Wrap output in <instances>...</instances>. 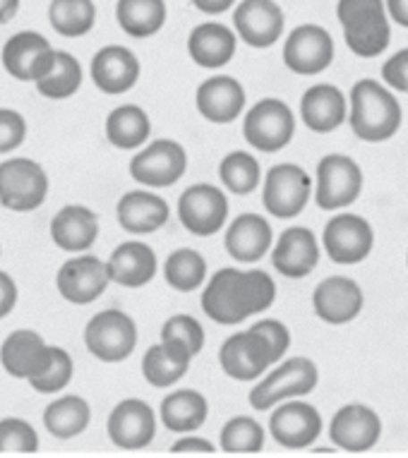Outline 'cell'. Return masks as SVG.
I'll use <instances>...</instances> for the list:
<instances>
[{
  "instance_id": "cell-1",
  "label": "cell",
  "mask_w": 408,
  "mask_h": 458,
  "mask_svg": "<svg viewBox=\"0 0 408 458\" xmlns=\"http://www.w3.org/2000/svg\"><path fill=\"white\" fill-rule=\"evenodd\" d=\"M276 301V284L262 269H224L214 271L202 291L204 315L221 327H238L250 317L269 310Z\"/></svg>"
},
{
  "instance_id": "cell-25",
  "label": "cell",
  "mask_w": 408,
  "mask_h": 458,
  "mask_svg": "<svg viewBox=\"0 0 408 458\" xmlns=\"http://www.w3.org/2000/svg\"><path fill=\"white\" fill-rule=\"evenodd\" d=\"M142 65L128 46H104L91 58V80L108 97L128 94L140 80Z\"/></svg>"
},
{
  "instance_id": "cell-20",
  "label": "cell",
  "mask_w": 408,
  "mask_h": 458,
  "mask_svg": "<svg viewBox=\"0 0 408 458\" xmlns=\"http://www.w3.org/2000/svg\"><path fill=\"white\" fill-rule=\"evenodd\" d=\"M286 17L274 0H241L234 10L235 37L252 48H269L284 37Z\"/></svg>"
},
{
  "instance_id": "cell-8",
  "label": "cell",
  "mask_w": 408,
  "mask_h": 458,
  "mask_svg": "<svg viewBox=\"0 0 408 458\" xmlns=\"http://www.w3.org/2000/svg\"><path fill=\"white\" fill-rule=\"evenodd\" d=\"M48 197L44 165L27 157L5 158L0 164V204L17 214L38 209Z\"/></svg>"
},
{
  "instance_id": "cell-54",
  "label": "cell",
  "mask_w": 408,
  "mask_h": 458,
  "mask_svg": "<svg viewBox=\"0 0 408 458\" xmlns=\"http://www.w3.org/2000/svg\"><path fill=\"white\" fill-rule=\"evenodd\" d=\"M406 264H408V255H406Z\"/></svg>"
},
{
  "instance_id": "cell-21",
  "label": "cell",
  "mask_w": 408,
  "mask_h": 458,
  "mask_svg": "<svg viewBox=\"0 0 408 458\" xmlns=\"http://www.w3.org/2000/svg\"><path fill=\"white\" fill-rule=\"evenodd\" d=\"M365 295L358 281L348 276H329L312 291V310L325 324L344 327L363 312Z\"/></svg>"
},
{
  "instance_id": "cell-18",
  "label": "cell",
  "mask_w": 408,
  "mask_h": 458,
  "mask_svg": "<svg viewBox=\"0 0 408 458\" xmlns=\"http://www.w3.org/2000/svg\"><path fill=\"white\" fill-rule=\"evenodd\" d=\"M106 432L118 449H147L157 437V411L142 398H125L108 415Z\"/></svg>"
},
{
  "instance_id": "cell-34",
  "label": "cell",
  "mask_w": 408,
  "mask_h": 458,
  "mask_svg": "<svg viewBox=\"0 0 408 458\" xmlns=\"http://www.w3.org/2000/svg\"><path fill=\"white\" fill-rule=\"evenodd\" d=\"M151 135V121L142 106L123 104L108 113L106 140L115 149L135 151L147 144Z\"/></svg>"
},
{
  "instance_id": "cell-26",
  "label": "cell",
  "mask_w": 408,
  "mask_h": 458,
  "mask_svg": "<svg viewBox=\"0 0 408 458\" xmlns=\"http://www.w3.org/2000/svg\"><path fill=\"white\" fill-rule=\"evenodd\" d=\"M224 245H226V252L234 257L235 262H259L262 257H267V252L274 245L272 224L262 214H255V211L238 214L228 224L226 235H224Z\"/></svg>"
},
{
  "instance_id": "cell-29",
  "label": "cell",
  "mask_w": 408,
  "mask_h": 458,
  "mask_svg": "<svg viewBox=\"0 0 408 458\" xmlns=\"http://www.w3.org/2000/svg\"><path fill=\"white\" fill-rule=\"evenodd\" d=\"M106 269L111 284H118L123 288H142L151 284L159 269L157 252L140 241L121 242L106 259Z\"/></svg>"
},
{
  "instance_id": "cell-51",
  "label": "cell",
  "mask_w": 408,
  "mask_h": 458,
  "mask_svg": "<svg viewBox=\"0 0 408 458\" xmlns=\"http://www.w3.org/2000/svg\"><path fill=\"white\" fill-rule=\"evenodd\" d=\"M190 3L204 15H224L234 8L235 0H190Z\"/></svg>"
},
{
  "instance_id": "cell-38",
  "label": "cell",
  "mask_w": 408,
  "mask_h": 458,
  "mask_svg": "<svg viewBox=\"0 0 408 458\" xmlns=\"http://www.w3.org/2000/svg\"><path fill=\"white\" fill-rule=\"evenodd\" d=\"M164 278L178 293H192L207 281V259L192 248L175 250L166 257Z\"/></svg>"
},
{
  "instance_id": "cell-12",
  "label": "cell",
  "mask_w": 408,
  "mask_h": 458,
  "mask_svg": "<svg viewBox=\"0 0 408 458\" xmlns=\"http://www.w3.org/2000/svg\"><path fill=\"white\" fill-rule=\"evenodd\" d=\"M322 248L334 264L353 267L370 257L375 248V231L368 218L351 214V211H339L336 216L327 221Z\"/></svg>"
},
{
  "instance_id": "cell-7",
  "label": "cell",
  "mask_w": 408,
  "mask_h": 458,
  "mask_svg": "<svg viewBox=\"0 0 408 458\" xmlns=\"http://www.w3.org/2000/svg\"><path fill=\"white\" fill-rule=\"evenodd\" d=\"M242 135L252 149L262 154H276L286 149L295 135V115L291 106L281 98H262L245 113Z\"/></svg>"
},
{
  "instance_id": "cell-30",
  "label": "cell",
  "mask_w": 408,
  "mask_h": 458,
  "mask_svg": "<svg viewBox=\"0 0 408 458\" xmlns=\"http://www.w3.org/2000/svg\"><path fill=\"white\" fill-rule=\"evenodd\" d=\"M348 115V104L344 91L334 84H312L301 98V121L305 128L318 132V135H329L334 130L344 125Z\"/></svg>"
},
{
  "instance_id": "cell-40",
  "label": "cell",
  "mask_w": 408,
  "mask_h": 458,
  "mask_svg": "<svg viewBox=\"0 0 408 458\" xmlns=\"http://www.w3.org/2000/svg\"><path fill=\"white\" fill-rule=\"evenodd\" d=\"M219 178L224 188L234 195H250L259 188L262 182V168L255 154L250 151H231L221 158Z\"/></svg>"
},
{
  "instance_id": "cell-2",
  "label": "cell",
  "mask_w": 408,
  "mask_h": 458,
  "mask_svg": "<svg viewBox=\"0 0 408 458\" xmlns=\"http://www.w3.org/2000/svg\"><path fill=\"white\" fill-rule=\"evenodd\" d=\"M348 101V123L358 140L379 144L392 140L401 130L404 111L394 91L378 80H358L351 89Z\"/></svg>"
},
{
  "instance_id": "cell-42",
  "label": "cell",
  "mask_w": 408,
  "mask_h": 458,
  "mask_svg": "<svg viewBox=\"0 0 408 458\" xmlns=\"http://www.w3.org/2000/svg\"><path fill=\"white\" fill-rule=\"evenodd\" d=\"M72 375H75V360L72 355L61 346H54L51 351V362L46 365V369L38 377H34L30 382V386L38 394H58L72 382Z\"/></svg>"
},
{
  "instance_id": "cell-50",
  "label": "cell",
  "mask_w": 408,
  "mask_h": 458,
  "mask_svg": "<svg viewBox=\"0 0 408 458\" xmlns=\"http://www.w3.org/2000/svg\"><path fill=\"white\" fill-rule=\"evenodd\" d=\"M389 22H396L399 27L408 30V0H385Z\"/></svg>"
},
{
  "instance_id": "cell-17",
  "label": "cell",
  "mask_w": 408,
  "mask_h": 458,
  "mask_svg": "<svg viewBox=\"0 0 408 458\" xmlns=\"http://www.w3.org/2000/svg\"><path fill=\"white\" fill-rule=\"evenodd\" d=\"M269 435L284 449H308L322 435V415L312 403L288 398L274 406Z\"/></svg>"
},
{
  "instance_id": "cell-32",
  "label": "cell",
  "mask_w": 408,
  "mask_h": 458,
  "mask_svg": "<svg viewBox=\"0 0 408 458\" xmlns=\"http://www.w3.org/2000/svg\"><path fill=\"white\" fill-rule=\"evenodd\" d=\"M192 358L195 355L190 353L188 348L171 344V341H159L144 353L142 375L151 386L166 389V386H174L188 375Z\"/></svg>"
},
{
  "instance_id": "cell-46",
  "label": "cell",
  "mask_w": 408,
  "mask_h": 458,
  "mask_svg": "<svg viewBox=\"0 0 408 458\" xmlns=\"http://www.w3.org/2000/svg\"><path fill=\"white\" fill-rule=\"evenodd\" d=\"M252 329L265 336V341L269 344V348H272L276 362L284 360V355H286L288 348H291V331H288L286 324L281 322V319H272V317H269V319H259V322L252 324Z\"/></svg>"
},
{
  "instance_id": "cell-4",
  "label": "cell",
  "mask_w": 408,
  "mask_h": 458,
  "mask_svg": "<svg viewBox=\"0 0 408 458\" xmlns=\"http://www.w3.org/2000/svg\"><path fill=\"white\" fill-rule=\"evenodd\" d=\"M319 384V369L310 358H288L279 360L272 372H265L258 384L250 389V406L255 411H272L276 403L288 401V398H302L315 391Z\"/></svg>"
},
{
  "instance_id": "cell-6",
  "label": "cell",
  "mask_w": 408,
  "mask_h": 458,
  "mask_svg": "<svg viewBox=\"0 0 408 458\" xmlns=\"http://www.w3.org/2000/svg\"><path fill=\"white\" fill-rule=\"evenodd\" d=\"M315 202L322 211L348 209L363 192V168L346 154H327L315 171Z\"/></svg>"
},
{
  "instance_id": "cell-19",
  "label": "cell",
  "mask_w": 408,
  "mask_h": 458,
  "mask_svg": "<svg viewBox=\"0 0 408 458\" xmlns=\"http://www.w3.org/2000/svg\"><path fill=\"white\" fill-rule=\"evenodd\" d=\"M382 437V420L375 408L365 403H346L334 413L329 422V439L336 449L348 454L370 451Z\"/></svg>"
},
{
  "instance_id": "cell-43",
  "label": "cell",
  "mask_w": 408,
  "mask_h": 458,
  "mask_svg": "<svg viewBox=\"0 0 408 458\" xmlns=\"http://www.w3.org/2000/svg\"><path fill=\"white\" fill-rule=\"evenodd\" d=\"M38 432L30 420L8 415L0 420V454H37Z\"/></svg>"
},
{
  "instance_id": "cell-37",
  "label": "cell",
  "mask_w": 408,
  "mask_h": 458,
  "mask_svg": "<svg viewBox=\"0 0 408 458\" xmlns=\"http://www.w3.org/2000/svg\"><path fill=\"white\" fill-rule=\"evenodd\" d=\"M48 20L55 34L65 38H80L94 30L97 5L94 0H51Z\"/></svg>"
},
{
  "instance_id": "cell-39",
  "label": "cell",
  "mask_w": 408,
  "mask_h": 458,
  "mask_svg": "<svg viewBox=\"0 0 408 458\" xmlns=\"http://www.w3.org/2000/svg\"><path fill=\"white\" fill-rule=\"evenodd\" d=\"M34 84H37L38 94L51 98V101L75 97L77 89L82 87V65L72 53L55 51L54 68L48 70V75H44Z\"/></svg>"
},
{
  "instance_id": "cell-3",
  "label": "cell",
  "mask_w": 408,
  "mask_h": 458,
  "mask_svg": "<svg viewBox=\"0 0 408 458\" xmlns=\"http://www.w3.org/2000/svg\"><path fill=\"white\" fill-rule=\"evenodd\" d=\"M336 17L344 27L348 51L358 58H378L389 48L392 22L385 0H339Z\"/></svg>"
},
{
  "instance_id": "cell-10",
  "label": "cell",
  "mask_w": 408,
  "mask_h": 458,
  "mask_svg": "<svg viewBox=\"0 0 408 458\" xmlns=\"http://www.w3.org/2000/svg\"><path fill=\"white\" fill-rule=\"evenodd\" d=\"M312 195L310 174L298 164L272 165L262 182V204L276 218H293L305 211Z\"/></svg>"
},
{
  "instance_id": "cell-36",
  "label": "cell",
  "mask_w": 408,
  "mask_h": 458,
  "mask_svg": "<svg viewBox=\"0 0 408 458\" xmlns=\"http://www.w3.org/2000/svg\"><path fill=\"white\" fill-rule=\"evenodd\" d=\"M115 20L132 38H149L166 24V0H118Z\"/></svg>"
},
{
  "instance_id": "cell-31",
  "label": "cell",
  "mask_w": 408,
  "mask_h": 458,
  "mask_svg": "<svg viewBox=\"0 0 408 458\" xmlns=\"http://www.w3.org/2000/svg\"><path fill=\"white\" fill-rule=\"evenodd\" d=\"M238 48V37L221 22H202L190 31L188 53L192 63L204 70H219L231 63Z\"/></svg>"
},
{
  "instance_id": "cell-27",
  "label": "cell",
  "mask_w": 408,
  "mask_h": 458,
  "mask_svg": "<svg viewBox=\"0 0 408 458\" xmlns=\"http://www.w3.org/2000/svg\"><path fill=\"white\" fill-rule=\"evenodd\" d=\"M115 218L125 233L132 235H149L157 233L159 228L168 224L171 218V207L157 192L147 190H132L118 199L115 207Z\"/></svg>"
},
{
  "instance_id": "cell-13",
  "label": "cell",
  "mask_w": 408,
  "mask_h": 458,
  "mask_svg": "<svg viewBox=\"0 0 408 458\" xmlns=\"http://www.w3.org/2000/svg\"><path fill=\"white\" fill-rule=\"evenodd\" d=\"M178 218L183 228L197 238L219 233L228 221L226 192L212 182H195L178 197Z\"/></svg>"
},
{
  "instance_id": "cell-22",
  "label": "cell",
  "mask_w": 408,
  "mask_h": 458,
  "mask_svg": "<svg viewBox=\"0 0 408 458\" xmlns=\"http://www.w3.org/2000/svg\"><path fill=\"white\" fill-rule=\"evenodd\" d=\"M51 351L54 346H48L38 331L17 329L0 346V365L10 377L31 382L51 362Z\"/></svg>"
},
{
  "instance_id": "cell-28",
  "label": "cell",
  "mask_w": 408,
  "mask_h": 458,
  "mask_svg": "<svg viewBox=\"0 0 408 458\" xmlns=\"http://www.w3.org/2000/svg\"><path fill=\"white\" fill-rule=\"evenodd\" d=\"M51 241L58 250L80 255L94 248L98 238V216L84 204H65L51 218Z\"/></svg>"
},
{
  "instance_id": "cell-52",
  "label": "cell",
  "mask_w": 408,
  "mask_h": 458,
  "mask_svg": "<svg viewBox=\"0 0 408 458\" xmlns=\"http://www.w3.org/2000/svg\"><path fill=\"white\" fill-rule=\"evenodd\" d=\"M17 10H20V0H0V24L15 20Z\"/></svg>"
},
{
  "instance_id": "cell-24",
  "label": "cell",
  "mask_w": 408,
  "mask_h": 458,
  "mask_svg": "<svg viewBox=\"0 0 408 458\" xmlns=\"http://www.w3.org/2000/svg\"><path fill=\"white\" fill-rule=\"evenodd\" d=\"M245 87L231 75L209 77L195 91L197 113L214 125L234 123L245 111Z\"/></svg>"
},
{
  "instance_id": "cell-49",
  "label": "cell",
  "mask_w": 408,
  "mask_h": 458,
  "mask_svg": "<svg viewBox=\"0 0 408 458\" xmlns=\"http://www.w3.org/2000/svg\"><path fill=\"white\" fill-rule=\"evenodd\" d=\"M17 301H20V291H17L15 278L10 276L8 271L0 269V319H5L15 310Z\"/></svg>"
},
{
  "instance_id": "cell-14",
  "label": "cell",
  "mask_w": 408,
  "mask_h": 458,
  "mask_svg": "<svg viewBox=\"0 0 408 458\" xmlns=\"http://www.w3.org/2000/svg\"><path fill=\"white\" fill-rule=\"evenodd\" d=\"M108 284V269L104 259L89 252H80V255L70 257L68 262L55 274V288L61 293L63 301L72 302V305H91L97 302L101 295L106 293Z\"/></svg>"
},
{
  "instance_id": "cell-9",
  "label": "cell",
  "mask_w": 408,
  "mask_h": 458,
  "mask_svg": "<svg viewBox=\"0 0 408 458\" xmlns=\"http://www.w3.org/2000/svg\"><path fill=\"white\" fill-rule=\"evenodd\" d=\"M128 171L130 178L144 188H171L188 171V151L181 142L159 137L130 158Z\"/></svg>"
},
{
  "instance_id": "cell-16",
  "label": "cell",
  "mask_w": 408,
  "mask_h": 458,
  "mask_svg": "<svg viewBox=\"0 0 408 458\" xmlns=\"http://www.w3.org/2000/svg\"><path fill=\"white\" fill-rule=\"evenodd\" d=\"M334 63V38L319 24H301L284 44V65L293 75H322Z\"/></svg>"
},
{
  "instance_id": "cell-47",
  "label": "cell",
  "mask_w": 408,
  "mask_h": 458,
  "mask_svg": "<svg viewBox=\"0 0 408 458\" xmlns=\"http://www.w3.org/2000/svg\"><path fill=\"white\" fill-rule=\"evenodd\" d=\"M382 80L389 89L408 94V48H401L382 65Z\"/></svg>"
},
{
  "instance_id": "cell-44",
  "label": "cell",
  "mask_w": 408,
  "mask_h": 458,
  "mask_svg": "<svg viewBox=\"0 0 408 458\" xmlns=\"http://www.w3.org/2000/svg\"><path fill=\"white\" fill-rule=\"evenodd\" d=\"M161 341H171L188 348L192 355H200L204 348V329L192 315H174L161 324Z\"/></svg>"
},
{
  "instance_id": "cell-15",
  "label": "cell",
  "mask_w": 408,
  "mask_h": 458,
  "mask_svg": "<svg viewBox=\"0 0 408 458\" xmlns=\"http://www.w3.org/2000/svg\"><path fill=\"white\" fill-rule=\"evenodd\" d=\"M3 68L17 82H38L55 63V48L38 31H17L0 53Z\"/></svg>"
},
{
  "instance_id": "cell-35",
  "label": "cell",
  "mask_w": 408,
  "mask_h": 458,
  "mask_svg": "<svg viewBox=\"0 0 408 458\" xmlns=\"http://www.w3.org/2000/svg\"><path fill=\"white\" fill-rule=\"evenodd\" d=\"M91 408L82 396L68 394L51 401L44 411V428L46 432L61 442L75 439L89 428Z\"/></svg>"
},
{
  "instance_id": "cell-23",
  "label": "cell",
  "mask_w": 408,
  "mask_h": 458,
  "mask_svg": "<svg viewBox=\"0 0 408 458\" xmlns=\"http://www.w3.org/2000/svg\"><path fill=\"white\" fill-rule=\"evenodd\" d=\"M319 241L305 225H291L272 245V267L286 278H305L318 269Z\"/></svg>"
},
{
  "instance_id": "cell-53",
  "label": "cell",
  "mask_w": 408,
  "mask_h": 458,
  "mask_svg": "<svg viewBox=\"0 0 408 458\" xmlns=\"http://www.w3.org/2000/svg\"><path fill=\"white\" fill-rule=\"evenodd\" d=\"M0 257H3V245H0Z\"/></svg>"
},
{
  "instance_id": "cell-11",
  "label": "cell",
  "mask_w": 408,
  "mask_h": 458,
  "mask_svg": "<svg viewBox=\"0 0 408 458\" xmlns=\"http://www.w3.org/2000/svg\"><path fill=\"white\" fill-rule=\"evenodd\" d=\"M219 365L224 375L235 382H258L267 369L276 365V358L265 336L248 327V329L231 334L221 344Z\"/></svg>"
},
{
  "instance_id": "cell-33",
  "label": "cell",
  "mask_w": 408,
  "mask_h": 458,
  "mask_svg": "<svg viewBox=\"0 0 408 458\" xmlns=\"http://www.w3.org/2000/svg\"><path fill=\"white\" fill-rule=\"evenodd\" d=\"M207 418H209V401L195 389H175L161 401L159 420L168 432L188 435L202 428Z\"/></svg>"
},
{
  "instance_id": "cell-41",
  "label": "cell",
  "mask_w": 408,
  "mask_h": 458,
  "mask_svg": "<svg viewBox=\"0 0 408 458\" xmlns=\"http://www.w3.org/2000/svg\"><path fill=\"white\" fill-rule=\"evenodd\" d=\"M267 432L255 418L235 415L221 428L219 444L226 454H259L265 449Z\"/></svg>"
},
{
  "instance_id": "cell-5",
  "label": "cell",
  "mask_w": 408,
  "mask_h": 458,
  "mask_svg": "<svg viewBox=\"0 0 408 458\" xmlns=\"http://www.w3.org/2000/svg\"><path fill=\"white\" fill-rule=\"evenodd\" d=\"M140 331L135 319L118 308L101 310L84 327V346L97 360L123 362L135 353Z\"/></svg>"
},
{
  "instance_id": "cell-45",
  "label": "cell",
  "mask_w": 408,
  "mask_h": 458,
  "mask_svg": "<svg viewBox=\"0 0 408 458\" xmlns=\"http://www.w3.org/2000/svg\"><path fill=\"white\" fill-rule=\"evenodd\" d=\"M27 140V121L15 108H0V154H13Z\"/></svg>"
},
{
  "instance_id": "cell-48",
  "label": "cell",
  "mask_w": 408,
  "mask_h": 458,
  "mask_svg": "<svg viewBox=\"0 0 408 458\" xmlns=\"http://www.w3.org/2000/svg\"><path fill=\"white\" fill-rule=\"evenodd\" d=\"M171 454H188V456H192V454H202V456H214L217 454V446H214L209 439H204V437H195L192 432H188V435L183 437V439H178V442L171 446Z\"/></svg>"
}]
</instances>
